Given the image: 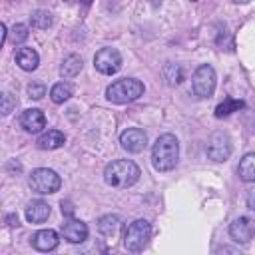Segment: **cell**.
Wrapping results in <instances>:
<instances>
[{
	"instance_id": "obj_6",
	"label": "cell",
	"mask_w": 255,
	"mask_h": 255,
	"mask_svg": "<svg viewBox=\"0 0 255 255\" xmlns=\"http://www.w3.org/2000/svg\"><path fill=\"white\" fill-rule=\"evenodd\" d=\"M215 70L209 66V64H201L195 74H193V92L195 96L199 98H209L213 96V90H215Z\"/></svg>"
},
{
	"instance_id": "obj_29",
	"label": "cell",
	"mask_w": 255,
	"mask_h": 255,
	"mask_svg": "<svg viewBox=\"0 0 255 255\" xmlns=\"http://www.w3.org/2000/svg\"><path fill=\"white\" fill-rule=\"evenodd\" d=\"M247 207L255 211V191H251V193L247 195Z\"/></svg>"
},
{
	"instance_id": "obj_23",
	"label": "cell",
	"mask_w": 255,
	"mask_h": 255,
	"mask_svg": "<svg viewBox=\"0 0 255 255\" xmlns=\"http://www.w3.org/2000/svg\"><path fill=\"white\" fill-rule=\"evenodd\" d=\"M28 26L26 24H16L14 28H12V32H10V40L14 42V44H22V42H26V38H28Z\"/></svg>"
},
{
	"instance_id": "obj_20",
	"label": "cell",
	"mask_w": 255,
	"mask_h": 255,
	"mask_svg": "<svg viewBox=\"0 0 255 255\" xmlns=\"http://www.w3.org/2000/svg\"><path fill=\"white\" fill-rule=\"evenodd\" d=\"M120 229V217L118 215H102L100 219H98V231L102 233V235H106V237H112V235H116V231Z\"/></svg>"
},
{
	"instance_id": "obj_2",
	"label": "cell",
	"mask_w": 255,
	"mask_h": 255,
	"mask_svg": "<svg viewBox=\"0 0 255 255\" xmlns=\"http://www.w3.org/2000/svg\"><path fill=\"white\" fill-rule=\"evenodd\" d=\"M139 175H141V171L131 159H116V161L108 163L104 169L106 183L112 187H118V189L131 187L139 179Z\"/></svg>"
},
{
	"instance_id": "obj_8",
	"label": "cell",
	"mask_w": 255,
	"mask_h": 255,
	"mask_svg": "<svg viewBox=\"0 0 255 255\" xmlns=\"http://www.w3.org/2000/svg\"><path fill=\"white\" fill-rule=\"evenodd\" d=\"M94 68L100 74H106V76L116 74L122 68V56H120V52L114 50V48H102V50H98L96 56H94Z\"/></svg>"
},
{
	"instance_id": "obj_31",
	"label": "cell",
	"mask_w": 255,
	"mask_h": 255,
	"mask_svg": "<svg viewBox=\"0 0 255 255\" xmlns=\"http://www.w3.org/2000/svg\"><path fill=\"white\" fill-rule=\"evenodd\" d=\"M82 2H84L86 6H90V4H92V0H82Z\"/></svg>"
},
{
	"instance_id": "obj_27",
	"label": "cell",
	"mask_w": 255,
	"mask_h": 255,
	"mask_svg": "<svg viewBox=\"0 0 255 255\" xmlns=\"http://www.w3.org/2000/svg\"><path fill=\"white\" fill-rule=\"evenodd\" d=\"M62 213H66V215H72V213H74L70 201H62Z\"/></svg>"
},
{
	"instance_id": "obj_24",
	"label": "cell",
	"mask_w": 255,
	"mask_h": 255,
	"mask_svg": "<svg viewBox=\"0 0 255 255\" xmlns=\"http://www.w3.org/2000/svg\"><path fill=\"white\" fill-rule=\"evenodd\" d=\"M165 78H167V82H169L171 86L179 84V82H181V70H179V66L167 64V66H165Z\"/></svg>"
},
{
	"instance_id": "obj_12",
	"label": "cell",
	"mask_w": 255,
	"mask_h": 255,
	"mask_svg": "<svg viewBox=\"0 0 255 255\" xmlns=\"http://www.w3.org/2000/svg\"><path fill=\"white\" fill-rule=\"evenodd\" d=\"M62 237L70 243H82L88 239V225L78 219H70L62 225Z\"/></svg>"
},
{
	"instance_id": "obj_21",
	"label": "cell",
	"mask_w": 255,
	"mask_h": 255,
	"mask_svg": "<svg viewBox=\"0 0 255 255\" xmlns=\"http://www.w3.org/2000/svg\"><path fill=\"white\" fill-rule=\"evenodd\" d=\"M243 108V102L241 100H235V98H225L217 108H215V118H225L237 110Z\"/></svg>"
},
{
	"instance_id": "obj_11",
	"label": "cell",
	"mask_w": 255,
	"mask_h": 255,
	"mask_svg": "<svg viewBox=\"0 0 255 255\" xmlns=\"http://www.w3.org/2000/svg\"><path fill=\"white\" fill-rule=\"evenodd\" d=\"M20 124H22V128H24L26 131H30V133H38V131H42L44 126H46V116H44L42 110H38V108H30V110L22 112V116H20Z\"/></svg>"
},
{
	"instance_id": "obj_9",
	"label": "cell",
	"mask_w": 255,
	"mask_h": 255,
	"mask_svg": "<svg viewBox=\"0 0 255 255\" xmlns=\"http://www.w3.org/2000/svg\"><path fill=\"white\" fill-rule=\"evenodd\" d=\"M120 143L129 153H141L145 149V145H147V135L139 128H128L126 131H122Z\"/></svg>"
},
{
	"instance_id": "obj_10",
	"label": "cell",
	"mask_w": 255,
	"mask_h": 255,
	"mask_svg": "<svg viewBox=\"0 0 255 255\" xmlns=\"http://www.w3.org/2000/svg\"><path fill=\"white\" fill-rule=\"evenodd\" d=\"M229 235L237 243H249L255 235V221L249 217H237L229 225Z\"/></svg>"
},
{
	"instance_id": "obj_15",
	"label": "cell",
	"mask_w": 255,
	"mask_h": 255,
	"mask_svg": "<svg viewBox=\"0 0 255 255\" xmlns=\"http://www.w3.org/2000/svg\"><path fill=\"white\" fill-rule=\"evenodd\" d=\"M38 62H40V58H38V52L36 50H32V48H18V52H16V64L22 70L32 72V70L38 68Z\"/></svg>"
},
{
	"instance_id": "obj_16",
	"label": "cell",
	"mask_w": 255,
	"mask_h": 255,
	"mask_svg": "<svg viewBox=\"0 0 255 255\" xmlns=\"http://www.w3.org/2000/svg\"><path fill=\"white\" fill-rule=\"evenodd\" d=\"M237 175L241 181H255V151L245 153L237 165Z\"/></svg>"
},
{
	"instance_id": "obj_4",
	"label": "cell",
	"mask_w": 255,
	"mask_h": 255,
	"mask_svg": "<svg viewBox=\"0 0 255 255\" xmlns=\"http://www.w3.org/2000/svg\"><path fill=\"white\" fill-rule=\"evenodd\" d=\"M151 239V225L147 219H135L124 229V247L131 253H139Z\"/></svg>"
},
{
	"instance_id": "obj_19",
	"label": "cell",
	"mask_w": 255,
	"mask_h": 255,
	"mask_svg": "<svg viewBox=\"0 0 255 255\" xmlns=\"http://www.w3.org/2000/svg\"><path fill=\"white\" fill-rule=\"evenodd\" d=\"M72 94H74V88H72V84H68V82H58V84H54L52 90H50V98H52L54 104H64L66 100L72 98Z\"/></svg>"
},
{
	"instance_id": "obj_18",
	"label": "cell",
	"mask_w": 255,
	"mask_h": 255,
	"mask_svg": "<svg viewBox=\"0 0 255 255\" xmlns=\"http://www.w3.org/2000/svg\"><path fill=\"white\" fill-rule=\"evenodd\" d=\"M82 70V58L78 54H70L64 58L62 66H60V76L62 78H74L76 74H80Z\"/></svg>"
},
{
	"instance_id": "obj_1",
	"label": "cell",
	"mask_w": 255,
	"mask_h": 255,
	"mask_svg": "<svg viewBox=\"0 0 255 255\" xmlns=\"http://www.w3.org/2000/svg\"><path fill=\"white\" fill-rule=\"evenodd\" d=\"M179 159V143L175 135L163 133L155 139L153 149H151V163L157 171H169L177 165Z\"/></svg>"
},
{
	"instance_id": "obj_17",
	"label": "cell",
	"mask_w": 255,
	"mask_h": 255,
	"mask_svg": "<svg viewBox=\"0 0 255 255\" xmlns=\"http://www.w3.org/2000/svg\"><path fill=\"white\" fill-rule=\"evenodd\" d=\"M64 141H66V137H64L62 131L50 129V131H46L38 137V147L40 149H58V147L64 145Z\"/></svg>"
},
{
	"instance_id": "obj_22",
	"label": "cell",
	"mask_w": 255,
	"mask_h": 255,
	"mask_svg": "<svg viewBox=\"0 0 255 255\" xmlns=\"http://www.w3.org/2000/svg\"><path fill=\"white\" fill-rule=\"evenodd\" d=\"M30 24H32V28L48 30L52 26V14L48 10H36L30 14Z\"/></svg>"
},
{
	"instance_id": "obj_5",
	"label": "cell",
	"mask_w": 255,
	"mask_h": 255,
	"mask_svg": "<svg viewBox=\"0 0 255 255\" xmlns=\"http://www.w3.org/2000/svg\"><path fill=\"white\" fill-rule=\"evenodd\" d=\"M30 187L40 193V195H50V193H56L62 185V179L60 175L54 171V169H48V167H38L30 173V179H28Z\"/></svg>"
},
{
	"instance_id": "obj_13",
	"label": "cell",
	"mask_w": 255,
	"mask_h": 255,
	"mask_svg": "<svg viewBox=\"0 0 255 255\" xmlns=\"http://www.w3.org/2000/svg\"><path fill=\"white\" fill-rule=\"evenodd\" d=\"M58 243H60V237L54 229H40L32 237V245L38 251H52L58 247Z\"/></svg>"
},
{
	"instance_id": "obj_3",
	"label": "cell",
	"mask_w": 255,
	"mask_h": 255,
	"mask_svg": "<svg viewBox=\"0 0 255 255\" xmlns=\"http://www.w3.org/2000/svg\"><path fill=\"white\" fill-rule=\"evenodd\" d=\"M141 94H143V84L135 78H122L106 88V98L112 104H128L137 100Z\"/></svg>"
},
{
	"instance_id": "obj_7",
	"label": "cell",
	"mask_w": 255,
	"mask_h": 255,
	"mask_svg": "<svg viewBox=\"0 0 255 255\" xmlns=\"http://www.w3.org/2000/svg\"><path fill=\"white\" fill-rule=\"evenodd\" d=\"M207 157L213 161H225L231 155V139L225 131H213L205 145Z\"/></svg>"
},
{
	"instance_id": "obj_28",
	"label": "cell",
	"mask_w": 255,
	"mask_h": 255,
	"mask_svg": "<svg viewBox=\"0 0 255 255\" xmlns=\"http://www.w3.org/2000/svg\"><path fill=\"white\" fill-rule=\"evenodd\" d=\"M6 221H8V225H12V227H18V215L10 213V215H6Z\"/></svg>"
},
{
	"instance_id": "obj_14",
	"label": "cell",
	"mask_w": 255,
	"mask_h": 255,
	"mask_svg": "<svg viewBox=\"0 0 255 255\" xmlns=\"http://www.w3.org/2000/svg\"><path fill=\"white\" fill-rule=\"evenodd\" d=\"M48 217H50V205L42 199H36L26 207V219L30 223H44Z\"/></svg>"
},
{
	"instance_id": "obj_30",
	"label": "cell",
	"mask_w": 255,
	"mask_h": 255,
	"mask_svg": "<svg viewBox=\"0 0 255 255\" xmlns=\"http://www.w3.org/2000/svg\"><path fill=\"white\" fill-rule=\"evenodd\" d=\"M64 2H66V4H76L78 0H64Z\"/></svg>"
},
{
	"instance_id": "obj_26",
	"label": "cell",
	"mask_w": 255,
	"mask_h": 255,
	"mask_svg": "<svg viewBox=\"0 0 255 255\" xmlns=\"http://www.w3.org/2000/svg\"><path fill=\"white\" fill-rule=\"evenodd\" d=\"M28 94H30V98H34V100H40V98L46 96V86H44V84H30V86H28Z\"/></svg>"
},
{
	"instance_id": "obj_32",
	"label": "cell",
	"mask_w": 255,
	"mask_h": 255,
	"mask_svg": "<svg viewBox=\"0 0 255 255\" xmlns=\"http://www.w3.org/2000/svg\"><path fill=\"white\" fill-rule=\"evenodd\" d=\"M191 2H197V0H191Z\"/></svg>"
},
{
	"instance_id": "obj_25",
	"label": "cell",
	"mask_w": 255,
	"mask_h": 255,
	"mask_svg": "<svg viewBox=\"0 0 255 255\" xmlns=\"http://www.w3.org/2000/svg\"><path fill=\"white\" fill-rule=\"evenodd\" d=\"M14 108H16V98L10 92H4L2 94V116H8Z\"/></svg>"
}]
</instances>
